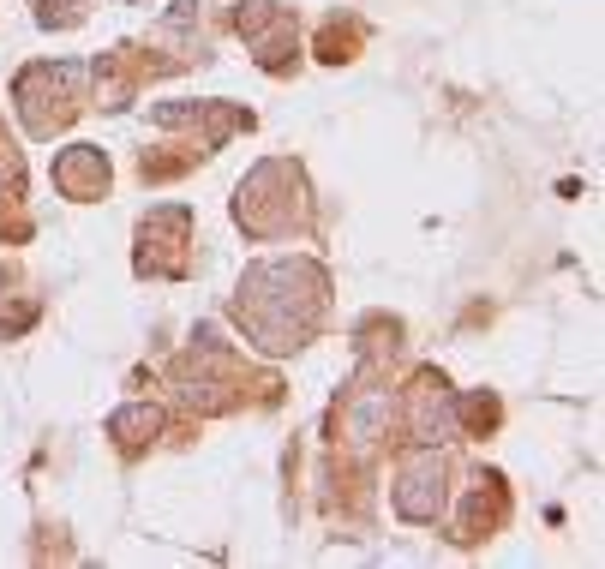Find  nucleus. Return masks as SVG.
Wrapping results in <instances>:
<instances>
[{"label":"nucleus","instance_id":"nucleus-1","mask_svg":"<svg viewBox=\"0 0 605 569\" xmlns=\"http://www.w3.org/2000/svg\"><path fill=\"white\" fill-rule=\"evenodd\" d=\"M132 432H156V408H126V414H114V438L132 444Z\"/></svg>","mask_w":605,"mask_h":569}]
</instances>
